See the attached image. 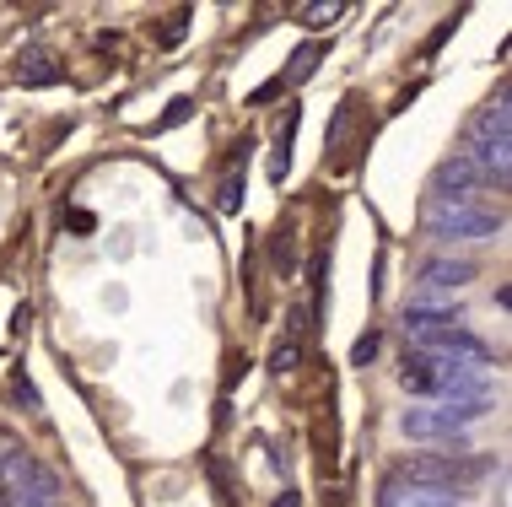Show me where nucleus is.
I'll return each instance as SVG.
<instances>
[{"mask_svg": "<svg viewBox=\"0 0 512 507\" xmlns=\"http://www.w3.org/2000/svg\"><path fill=\"white\" fill-rule=\"evenodd\" d=\"M189 114H195V103H189V98H178V103L168 108V114H162V125H157V130H173V125H184Z\"/></svg>", "mask_w": 512, "mask_h": 507, "instance_id": "nucleus-18", "label": "nucleus"}, {"mask_svg": "<svg viewBox=\"0 0 512 507\" xmlns=\"http://www.w3.org/2000/svg\"><path fill=\"white\" fill-rule=\"evenodd\" d=\"M292 17H297L302 27H313V33H318V27L340 22V17H345V6H340V0H329V6H292Z\"/></svg>", "mask_w": 512, "mask_h": 507, "instance_id": "nucleus-13", "label": "nucleus"}, {"mask_svg": "<svg viewBox=\"0 0 512 507\" xmlns=\"http://www.w3.org/2000/svg\"><path fill=\"white\" fill-rule=\"evenodd\" d=\"M507 227L502 205H486L480 195L464 200H426V238L432 243H486Z\"/></svg>", "mask_w": 512, "mask_h": 507, "instance_id": "nucleus-1", "label": "nucleus"}, {"mask_svg": "<svg viewBox=\"0 0 512 507\" xmlns=\"http://www.w3.org/2000/svg\"><path fill=\"white\" fill-rule=\"evenodd\" d=\"M469 281H475V259H432L421 270V303H432L437 292H459Z\"/></svg>", "mask_w": 512, "mask_h": 507, "instance_id": "nucleus-7", "label": "nucleus"}, {"mask_svg": "<svg viewBox=\"0 0 512 507\" xmlns=\"http://www.w3.org/2000/svg\"><path fill=\"white\" fill-rule=\"evenodd\" d=\"M243 152H248V141H238V168H227L216 184V211H227V216L243 205Z\"/></svg>", "mask_w": 512, "mask_h": 507, "instance_id": "nucleus-12", "label": "nucleus"}, {"mask_svg": "<svg viewBox=\"0 0 512 507\" xmlns=\"http://www.w3.org/2000/svg\"><path fill=\"white\" fill-rule=\"evenodd\" d=\"M486 410L491 405H415L399 416V432L415 437V443H453V437H464L469 427H480Z\"/></svg>", "mask_w": 512, "mask_h": 507, "instance_id": "nucleus-4", "label": "nucleus"}, {"mask_svg": "<svg viewBox=\"0 0 512 507\" xmlns=\"http://www.w3.org/2000/svg\"><path fill=\"white\" fill-rule=\"evenodd\" d=\"M11 394H17V400H22L27 410H38V389H33V383H27L22 373H17V378H11Z\"/></svg>", "mask_w": 512, "mask_h": 507, "instance_id": "nucleus-20", "label": "nucleus"}, {"mask_svg": "<svg viewBox=\"0 0 512 507\" xmlns=\"http://www.w3.org/2000/svg\"><path fill=\"white\" fill-rule=\"evenodd\" d=\"M453 27H459V17H448V22H437V33H432V38H426V60H432V54H437L442 44H448V33H453Z\"/></svg>", "mask_w": 512, "mask_h": 507, "instance_id": "nucleus-19", "label": "nucleus"}, {"mask_svg": "<svg viewBox=\"0 0 512 507\" xmlns=\"http://www.w3.org/2000/svg\"><path fill=\"white\" fill-rule=\"evenodd\" d=\"M378 346H383V335H378V330H367V335L351 346V367H367L372 356H378Z\"/></svg>", "mask_w": 512, "mask_h": 507, "instance_id": "nucleus-16", "label": "nucleus"}, {"mask_svg": "<svg viewBox=\"0 0 512 507\" xmlns=\"http://www.w3.org/2000/svg\"><path fill=\"white\" fill-rule=\"evenodd\" d=\"M480 189H486V173H480V162L469 152H453L437 162V173H432L437 200H464V195H480Z\"/></svg>", "mask_w": 512, "mask_h": 507, "instance_id": "nucleus-5", "label": "nucleus"}, {"mask_svg": "<svg viewBox=\"0 0 512 507\" xmlns=\"http://www.w3.org/2000/svg\"><path fill=\"white\" fill-rule=\"evenodd\" d=\"M205 470H211V486L221 491V507H238V497H232V481H227V470H221V459H211Z\"/></svg>", "mask_w": 512, "mask_h": 507, "instance_id": "nucleus-17", "label": "nucleus"}, {"mask_svg": "<svg viewBox=\"0 0 512 507\" xmlns=\"http://www.w3.org/2000/svg\"><path fill=\"white\" fill-rule=\"evenodd\" d=\"M302 346H308V308H292V319H286V330H281V340H275V351H270V373L275 378L297 373Z\"/></svg>", "mask_w": 512, "mask_h": 507, "instance_id": "nucleus-6", "label": "nucleus"}, {"mask_svg": "<svg viewBox=\"0 0 512 507\" xmlns=\"http://www.w3.org/2000/svg\"><path fill=\"white\" fill-rule=\"evenodd\" d=\"M486 470H491V459H475V454H410V459H399L394 481L426 486V491H453L459 497V486L480 481Z\"/></svg>", "mask_w": 512, "mask_h": 507, "instance_id": "nucleus-2", "label": "nucleus"}, {"mask_svg": "<svg viewBox=\"0 0 512 507\" xmlns=\"http://www.w3.org/2000/svg\"><path fill=\"white\" fill-rule=\"evenodd\" d=\"M0 486H6V507H60L65 497L60 475L33 454H17V448L0 454Z\"/></svg>", "mask_w": 512, "mask_h": 507, "instance_id": "nucleus-3", "label": "nucleus"}, {"mask_svg": "<svg viewBox=\"0 0 512 507\" xmlns=\"http://www.w3.org/2000/svg\"><path fill=\"white\" fill-rule=\"evenodd\" d=\"M378 507H464L453 491H426V486H405V481H383L378 491Z\"/></svg>", "mask_w": 512, "mask_h": 507, "instance_id": "nucleus-8", "label": "nucleus"}, {"mask_svg": "<svg viewBox=\"0 0 512 507\" xmlns=\"http://www.w3.org/2000/svg\"><path fill=\"white\" fill-rule=\"evenodd\" d=\"M297 125H302V114H297V108H286L281 130H275V152H270V178H275V184H286V173H292V141H297Z\"/></svg>", "mask_w": 512, "mask_h": 507, "instance_id": "nucleus-11", "label": "nucleus"}, {"mask_svg": "<svg viewBox=\"0 0 512 507\" xmlns=\"http://www.w3.org/2000/svg\"><path fill=\"white\" fill-rule=\"evenodd\" d=\"M0 507H6V486H0Z\"/></svg>", "mask_w": 512, "mask_h": 507, "instance_id": "nucleus-22", "label": "nucleus"}, {"mask_svg": "<svg viewBox=\"0 0 512 507\" xmlns=\"http://www.w3.org/2000/svg\"><path fill=\"white\" fill-rule=\"evenodd\" d=\"M65 71H60V60H54L49 49H33V54H22L17 60V81L22 87H54Z\"/></svg>", "mask_w": 512, "mask_h": 507, "instance_id": "nucleus-10", "label": "nucleus"}, {"mask_svg": "<svg viewBox=\"0 0 512 507\" xmlns=\"http://www.w3.org/2000/svg\"><path fill=\"white\" fill-rule=\"evenodd\" d=\"M189 22H195V11H173V17H162V27H157V44L162 49H173V44H184V33H189Z\"/></svg>", "mask_w": 512, "mask_h": 507, "instance_id": "nucleus-14", "label": "nucleus"}, {"mask_svg": "<svg viewBox=\"0 0 512 507\" xmlns=\"http://www.w3.org/2000/svg\"><path fill=\"white\" fill-rule=\"evenodd\" d=\"M318 54H324L318 44H302V49L292 54V71L281 76V87H297V81H308V76H313V65H318Z\"/></svg>", "mask_w": 512, "mask_h": 507, "instance_id": "nucleus-15", "label": "nucleus"}, {"mask_svg": "<svg viewBox=\"0 0 512 507\" xmlns=\"http://www.w3.org/2000/svg\"><path fill=\"white\" fill-rule=\"evenodd\" d=\"M507 119H512V108H507V92L496 103H486L475 114V125H469V146H496V141H507Z\"/></svg>", "mask_w": 512, "mask_h": 507, "instance_id": "nucleus-9", "label": "nucleus"}, {"mask_svg": "<svg viewBox=\"0 0 512 507\" xmlns=\"http://www.w3.org/2000/svg\"><path fill=\"white\" fill-rule=\"evenodd\" d=\"M270 507H302V491H281V497H275Z\"/></svg>", "mask_w": 512, "mask_h": 507, "instance_id": "nucleus-21", "label": "nucleus"}]
</instances>
